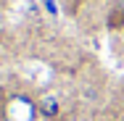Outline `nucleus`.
<instances>
[{"mask_svg": "<svg viewBox=\"0 0 124 121\" xmlns=\"http://www.w3.org/2000/svg\"><path fill=\"white\" fill-rule=\"evenodd\" d=\"M5 121H37V100H32L29 95H11L3 111Z\"/></svg>", "mask_w": 124, "mask_h": 121, "instance_id": "f257e3e1", "label": "nucleus"}, {"mask_svg": "<svg viewBox=\"0 0 124 121\" xmlns=\"http://www.w3.org/2000/svg\"><path fill=\"white\" fill-rule=\"evenodd\" d=\"M37 113L42 116V119H58V113H61V100L55 95H40L37 97Z\"/></svg>", "mask_w": 124, "mask_h": 121, "instance_id": "f03ea898", "label": "nucleus"}, {"mask_svg": "<svg viewBox=\"0 0 124 121\" xmlns=\"http://www.w3.org/2000/svg\"><path fill=\"white\" fill-rule=\"evenodd\" d=\"M116 13H122V16H124V0H116Z\"/></svg>", "mask_w": 124, "mask_h": 121, "instance_id": "7ed1b4c3", "label": "nucleus"}]
</instances>
